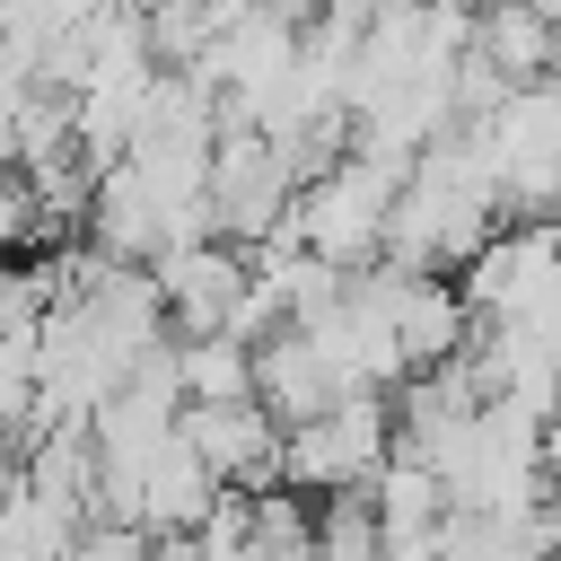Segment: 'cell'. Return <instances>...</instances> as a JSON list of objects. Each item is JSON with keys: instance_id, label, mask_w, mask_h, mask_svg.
Instances as JSON below:
<instances>
[{"instance_id": "cell-4", "label": "cell", "mask_w": 561, "mask_h": 561, "mask_svg": "<svg viewBox=\"0 0 561 561\" xmlns=\"http://www.w3.org/2000/svg\"><path fill=\"white\" fill-rule=\"evenodd\" d=\"M149 272H158V298H167V333L202 342V333H228V316L254 280V254L228 245V237H193V245H167Z\"/></svg>"}, {"instance_id": "cell-2", "label": "cell", "mask_w": 561, "mask_h": 561, "mask_svg": "<svg viewBox=\"0 0 561 561\" xmlns=\"http://www.w3.org/2000/svg\"><path fill=\"white\" fill-rule=\"evenodd\" d=\"M394 456V403L386 394H342L333 412L316 421H289L280 430V456H272V482L298 491V500H324V491H368V473Z\"/></svg>"}, {"instance_id": "cell-10", "label": "cell", "mask_w": 561, "mask_h": 561, "mask_svg": "<svg viewBox=\"0 0 561 561\" xmlns=\"http://www.w3.org/2000/svg\"><path fill=\"white\" fill-rule=\"evenodd\" d=\"M316 561H386V526L368 491H324L316 500Z\"/></svg>"}, {"instance_id": "cell-11", "label": "cell", "mask_w": 561, "mask_h": 561, "mask_svg": "<svg viewBox=\"0 0 561 561\" xmlns=\"http://www.w3.org/2000/svg\"><path fill=\"white\" fill-rule=\"evenodd\" d=\"M552 412H561V386H552Z\"/></svg>"}, {"instance_id": "cell-5", "label": "cell", "mask_w": 561, "mask_h": 561, "mask_svg": "<svg viewBox=\"0 0 561 561\" xmlns=\"http://www.w3.org/2000/svg\"><path fill=\"white\" fill-rule=\"evenodd\" d=\"M184 447L228 491H263L272 482V456H280V421L263 403H184Z\"/></svg>"}, {"instance_id": "cell-1", "label": "cell", "mask_w": 561, "mask_h": 561, "mask_svg": "<svg viewBox=\"0 0 561 561\" xmlns=\"http://www.w3.org/2000/svg\"><path fill=\"white\" fill-rule=\"evenodd\" d=\"M394 184H403V167H386V158H368V149H342L324 175L298 184L280 237L307 245V254H324L333 272H359V263H377V245H386Z\"/></svg>"}, {"instance_id": "cell-8", "label": "cell", "mask_w": 561, "mask_h": 561, "mask_svg": "<svg viewBox=\"0 0 561 561\" xmlns=\"http://www.w3.org/2000/svg\"><path fill=\"white\" fill-rule=\"evenodd\" d=\"M175 386H184V403H254V351L237 333L175 342Z\"/></svg>"}, {"instance_id": "cell-3", "label": "cell", "mask_w": 561, "mask_h": 561, "mask_svg": "<svg viewBox=\"0 0 561 561\" xmlns=\"http://www.w3.org/2000/svg\"><path fill=\"white\" fill-rule=\"evenodd\" d=\"M552 280H561V219H500L473 245V263L456 272L473 324H508V316L552 307Z\"/></svg>"}, {"instance_id": "cell-7", "label": "cell", "mask_w": 561, "mask_h": 561, "mask_svg": "<svg viewBox=\"0 0 561 561\" xmlns=\"http://www.w3.org/2000/svg\"><path fill=\"white\" fill-rule=\"evenodd\" d=\"M351 386L333 377V359L298 333V324H280L272 342H254V403L289 430V421H316V412H333Z\"/></svg>"}, {"instance_id": "cell-6", "label": "cell", "mask_w": 561, "mask_h": 561, "mask_svg": "<svg viewBox=\"0 0 561 561\" xmlns=\"http://www.w3.org/2000/svg\"><path fill=\"white\" fill-rule=\"evenodd\" d=\"M500 88H535L561 70V18L535 0H482L473 9V44H465Z\"/></svg>"}, {"instance_id": "cell-9", "label": "cell", "mask_w": 561, "mask_h": 561, "mask_svg": "<svg viewBox=\"0 0 561 561\" xmlns=\"http://www.w3.org/2000/svg\"><path fill=\"white\" fill-rule=\"evenodd\" d=\"M368 508H377L386 535H412V526H438V517H447V482H438L421 456L394 447V456L368 473Z\"/></svg>"}]
</instances>
